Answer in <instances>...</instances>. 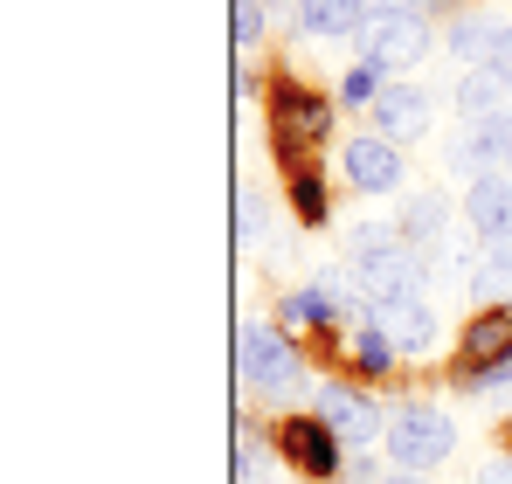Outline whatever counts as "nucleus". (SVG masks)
I'll return each mask as SVG.
<instances>
[{
  "instance_id": "nucleus-9",
  "label": "nucleus",
  "mask_w": 512,
  "mask_h": 484,
  "mask_svg": "<svg viewBox=\"0 0 512 484\" xmlns=\"http://www.w3.org/2000/svg\"><path fill=\"white\" fill-rule=\"evenodd\" d=\"M277 443H284V457H291L298 471H312V478H333V471H340V436L326 429V415H298V422H284Z\"/></svg>"
},
{
  "instance_id": "nucleus-14",
  "label": "nucleus",
  "mask_w": 512,
  "mask_h": 484,
  "mask_svg": "<svg viewBox=\"0 0 512 484\" xmlns=\"http://www.w3.org/2000/svg\"><path fill=\"white\" fill-rule=\"evenodd\" d=\"M270 111H277V132H284V146H291L298 132H305V146H312V139H326V97H312V90H298V83H277Z\"/></svg>"
},
{
  "instance_id": "nucleus-26",
  "label": "nucleus",
  "mask_w": 512,
  "mask_h": 484,
  "mask_svg": "<svg viewBox=\"0 0 512 484\" xmlns=\"http://www.w3.org/2000/svg\"><path fill=\"white\" fill-rule=\"evenodd\" d=\"M381 484H423V478L416 471H395V478H381Z\"/></svg>"
},
{
  "instance_id": "nucleus-12",
  "label": "nucleus",
  "mask_w": 512,
  "mask_h": 484,
  "mask_svg": "<svg viewBox=\"0 0 512 484\" xmlns=\"http://www.w3.org/2000/svg\"><path fill=\"white\" fill-rule=\"evenodd\" d=\"M291 21H298V35L333 42V35H360V28L374 21V0H298Z\"/></svg>"
},
{
  "instance_id": "nucleus-17",
  "label": "nucleus",
  "mask_w": 512,
  "mask_h": 484,
  "mask_svg": "<svg viewBox=\"0 0 512 484\" xmlns=\"http://www.w3.org/2000/svg\"><path fill=\"white\" fill-rule=\"evenodd\" d=\"M499 28H506V21H492V14H471V7H464V14L450 21V49H457V56H464V63L478 70V63L492 56V42H499Z\"/></svg>"
},
{
  "instance_id": "nucleus-13",
  "label": "nucleus",
  "mask_w": 512,
  "mask_h": 484,
  "mask_svg": "<svg viewBox=\"0 0 512 484\" xmlns=\"http://www.w3.org/2000/svg\"><path fill=\"white\" fill-rule=\"evenodd\" d=\"M464 222H471V236H506V229H512V180H506V173L471 180V194H464Z\"/></svg>"
},
{
  "instance_id": "nucleus-24",
  "label": "nucleus",
  "mask_w": 512,
  "mask_h": 484,
  "mask_svg": "<svg viewBox=\"0 0 512 484\" xmlns=\"http://www.w3.org/2000/svg\"><path fill=\"white\" fill-rule=\"evenodd\" d=\"M236 471H243V478H256V471H263V443H243V457H236Z\"/></svg>"
},
{
  "instance_id": "nucleus-11",
  "label": "nucleus",
  "mask_w": 512,
  "mask_h": 484,
  "mask_svg": "<svg viewBox=\"0 0 512 484\" xmlns=\"http://www.w3.org/2000/svg\"><path fill=\"white\" fill-rule=\"evenodd\" d=\"M319 415H326V429L340 436V443H367V436H388V415L367 402V395H353V388H326L319 395Z\"/></svg>"
},
{
  "instance_id": "nucleus-10",
  "label": "nucleus",
  "mask_w": 512,
  "mask_h": 484,
  "mask_svg": "<svg viewBox=\"0 0 512 484\" xmlns=\"http://www.w3.org/2000/svg\"><path fill=\"white\" fill-rule=\"evenodd\" d=\"M429 111H436V104H429L423 83H388V90H381V104H374V132H381V139H395V146H402V139H423V132H429Z\"/></svg>"
},
{
  "instance_id": "nucleus-16",
  "label": "nucleus",
  "mask_w": 512,
  "mask_h": 484,
  "mask_svg": "<svg viewBox=\"0 0 512 484\" xmlns=\"http://www.w3.org/2000/svg\"><path fill=\"white\" fill-rule=\"evenodd\" d=\"M506 90H512V83L499 77V70H485V63H478V70H464V77H457V111H464V125H471V118L506 111Z\"/></svg>"
},
{
  "instance_id": "nucleus-8",
  "label": "nucleus",
  "mask_w": 512,
  "mask_h": 484,
  "mask_svg": "<svg viewBox=\"0 0 512 484\" xmlns=\"http://www.w3.org/2000/svg\"><path fill=\"white\" fill-rule=\"evenodd\" d=\"M457 166L464 173H512V111H492V118H471L464 125V146H457Z\"/></svg>"
},
{
  "instance_id": "nucleus-3",
  "label": "nucleus",
  "mask_w": 512,
  "mask_h": 484,
  "mask_svg": "<svg viewBox=\"0 0 512 484\" xmlns=\"http://www.w3.org/2000/svg\"><path fill=\"white\" fill-rule=\"evenodd\" d=\"M429 49V21L423 7H374V21L360 28V63H374V70H409V63H423Z\"/></svg>"
},
{
  "instance_id": "nucleus-7",
  "label": "nucleus",
  "mask_w": 512,
  "mask_h": 484,
  "mask_svg": "<svg viewBox=\"0 0 512 484\" xmlns=\"http://www.w3.org/2000/svg\"><path fill=\"white\" fill-rule=\"evenodd\" d=\"M340 173L353 194H395L402 187V146L381 139V132H360V139H346Z\"/></svg>"
},
{
  "instance_id": "nucleus-1",
  "label": "nucleus",
  "mask_w": 512,
  "mask_h": 484,
  "mask_svg": "<svg viewBox=\"0 0 512 484\" xmlns=\"http://www.w3.org/2000/svg\"><path fill=\"white\" fill-rule=\"evenodd\" d=\"M346 263H353V284L367 291V305L374 298H402V291H416L429 277V256L402 229H353L346 236Z\"/></svg>"
},
{
  "instance_id": "nucleus-15",
  "label": "nucleus",
  "mask_w": 512,
  "mask_h": 484,
  "mask_svg": "<svg viewBox=\"0 0 512 484\" xmlns=\"http://www.w3.org/2000/svg\"><path fill=\"white\" fill-rule=\"evenodd\" d=\"M395 229H402V236H409V242H416V249L429 256L436 242H450V236H457V229H450V194H443V187H423V194L409 201V215H402Z\"/></svg>"
},
{
  "instance_id": "nucleus-21",
  "label": "nucleus",
  "mask_w": 512,
  "mask_h": 484,
  "mask_svg": "<svg viewBox=\"0 0 512 484\" xmlns=\"http://www.w3.org/2000/svg\"><path fill=\"white\" fill-rule=\"evenodd\" d=\"M291 201H298V215H305V222H319V215H326V194H319V180H312V173H298V180H291Z\"/></svg>"
},
{
  "instance_id": "nucleus-18",
  "label": "nucleus",
  "mask_w": 512,
  "mask_h": 484,
  "mask_svg": "<svg viewBox=\"0 0 512 484\" xmlns=\"http://www.w3.org/2000/svg\"><path fill=\"white\" fill-rule=\"evenodd\" d=\"M478 284L485 291H512V229L506 236H478Z\"/></svg>"
},
{
  "instance_id": "nucleus-6",
  "label": "nucleus",
  "mask_w": 512,
  "mask_h": 484,
  "mask_svg": "<svg viewBox=\"0 0 512 484\" xmlns=\"http://www.w3.org/2000/svg\"><path fill=\"white\" fill-rule=\"evenodd\" d=\"M367 325H374L402 360H423L429 346H436V312H429L416 291H402V298H374V305H367Z\"/></svg>"
},
{
  "instance_id": "nucleus-2",
  "label": "nucleus",
  "mask_w": 512,
  "mask_h": 484,
  "mask_svg": "<svg viewBox=\"0 0 512 484\" xmlns=\"http://www.w3.org/2000/svg\"><path fill=\"white\" fill-rule=\"evenodd\" d=\"M450 450H457V422L443 415V408H395L388 415V457H395V471H416L429 478L436 464H450Z\"/></svg>"
},
{
  "instance_id": "nucleus-25",
  "label": "nucleus",
  "mask_w": 512,
  "mask_h": 484,
  "mask_svg": "<svg viewBox=\"0 0 512 484\" xmlns=\"http://www.w3.org/2000/svg\"><path fill=\"white\" fill-rule=\"evenodd\" d=\"M485 484H512V457H499V464H485Z\"/></svg>"
},
{
  "instance_id": "nucleus-5",
  "label": "nucleus",
  "mask_w": 512,
  "mask_h": 484,
  "mask_svg": "<svg viewBox=\"0 0 512 484\" xmlns=\"http://www.w3.org/2000/svg\"><path fill=\"white\" fill-rule=\"evenodd\" d=\"M457 374L471 388H492V381H512V312L492 305L464 325V346H457Z\"/></svg>"
},
{
  "instance_id": "nucleus-4",
  "label": "nucleus",
  "mask_w": 512,
  "mask_h": 484,
  "mask_svg": "<svg viewBox=\"0 0 512 484\" xmlns=\"http://www.w3.org/2000/svg\"><path fill=\"white\" fill-rule=\"evenodd\" d=\"M236 360H243V381L263 388V395H284L305 381V353L277 332V325H243L236 332Z\"/></svg>"
},
{
  "instance_id": "nucleus-23",
  "label": "nucleus",
  "mask_w": 512,
  "mask_h": 484,
  "mask_svg": "<svg viewBox=\"0 0 512 484\" xmlns=\"http://www.w3.org/2000/svg\"><path fill=\"white\" fill-rule=\"evenodd\" d=\"M485 70H499V77L512 83V21L499 28V42H492V56H485Z\"/></svg>"
},
{
  "instance_id": "nucleus-22",
  "label": "nucleus",
  "mask_w": 512,
  "mask_h": 484,
  "mask_svg": "<svg viewBox=\"0 0 512 484\" xmlns=\"http://www.w3.org/2000/svg\"><path fill=\"white\" fill-rule=\"evenodd\" d=\"M236 35H243V42L263 35V0H236Z\"/></svg>"
},
{
  "instance_id": "nucleus-19",
  "label": "nucleus",
  "mask_w": 512,
  "mask_h": 484,
  "mask_svg": "<svg viewBox=\"0 0 512 484\" xmlns=\"http://www.w3.org/2000/svg\"><path fill=\"white\" fill-rule=\"evenodd\" d=\"M381 90H388V70H374V63H353V70L340 77V104H353V111L367 104V111H374V104H381Z\"/></svg>"
},
{
  "instance_id": "nucleus-20",
  "label": "nucleus",
  "mask_w": 512,
  "mask_h": 484,
  "mask_svg": "<svg viewBox=\"0 0 512 484\" xmlns=\"http://www.w3.org/2000/svg\"><path fill=\"white\" fill-rule=\"evenodd\" d=\"M353 360H360L367 374H381V367H395L402 353H395V346H388V339H381L374 325H360V339H353Z\"/></svg>"
}]
</instances>
